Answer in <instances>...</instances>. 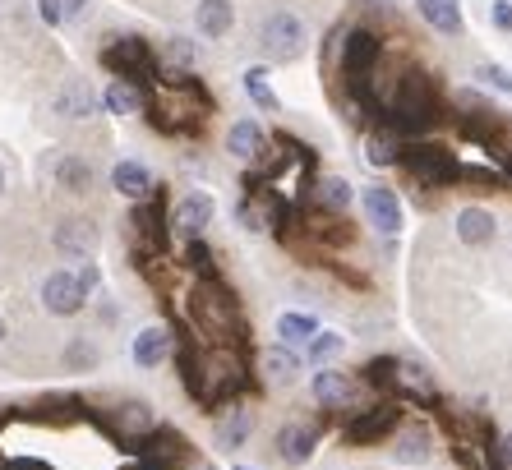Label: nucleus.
Segmentation results:
<instances>
[{"label": "nucleus", "instance_id": "f257e3e1", "mask_svg": "<svg viewBox=\"0 0 512 470\" xmlns=\"http://www.w3.org/2000/svg\"><path fill=\"white\" fill-rule=\"evenodd\" d=\"M102 65L111 74H120L125 83H153L157 79V60H153V47L143 37H116L107 51H102Z\"/></svg>", "mask_w": 512, "mask_h": 470}, {"label": "nucleus", "instance_id": "f03ea898", "mask_svg": "<svg viewBox=\"0 0 512 470\" xmlns=\"http://www.w3.org/2000/svg\"><path fill=\"white\" fill-rule=\"evenodd\" d=\"M434 111H439V97H434V83L425 79V74H406L402 79V93H397L393 102V120L402 125V130H425L429 120H434Z\"/></svg>", "mask_w": 512, "mask_h": 470}, {"label": "nucleus", "instance_id": "7ed1b4c3", "mask_svg": "<svg viewBox=\"0 0 512 470\" xmlns=\"http://www.w3.org/2000/svg\"><path fill=\"white\" fill-rule=\"evenodd\" d=\"M397 162L411 171V176L420 180V185H448V180L457 176V162L448 148H434V143H416V148H402V157Z\"/></svg>", "mask_w": 512, "mask_h": 470}, {"label": "nucleus", "instance_id": "20e7f679", "mask_svg": "<svg viewBox=\"0 0 512 470\" xmlns=\"http://www.w3.org/2000/svg\"><path fill=\"white\" fill-rule=\"evenodd\" d=\"M263 51L273 60H296L300 51H305V24L286 10L268 14V19H263Z\"/></svg>", "mask_w": 512, "mask_h": 470}, {"label": "nucleus", "instance_id": "39448f33", "mask_svg": "<svg viewBox=\"0 0 512 470\" xmlns=\"http://www.w3.org/2000/svg\"><path fill=\"white\" fill-rule=\"evenodd\" d=\"M42 305H47V314H56V318H74L88 305V291L79 286L74 272H51L47 282H42Z\"/></svg>", "mask_w": 512, "mask_h": 470}, {"label": "nucleus", "instance_id": "423d86ee", "mask_svg": "<svg viewBox=\"0 0 512 470\" xmlns=\"http://www.w3.org/2000/svg\"><path fill=\"white\" fill-rule=\"evenodd\" d=\"M379 60V37L365 33V28H356V33L342 42V70L346 79H351V88H365V79H370V65Z\"/></svg>", "mask_w": 512, "mask_h": 470}, {"label": "nucleus", "instance_id": "0eeeda50", "mask_svg": "<svg viewBox=\"0 0 512 470\" xmlns=\"http://www.w3.org/2000/svg\"><path fill=\"white\" fill-rule=\"evenodd\" d=\"M185 457H190V452H185V438L171 434V429H157V438L148 434V443L139 447V466L134 470H176Z\"/></svg>", "mask_w": 512, "mask_h": 470}, {"label": "nucleus", "instance_id": "6e6552de", "mask_svg": "<svg viewBox=\"0 0 512 470\" xmlns=\"http://www.w3.org/2000/svg\"><path fill=\"white\" fill-rule=\"evenodd\" d=\"M397 424H402V411H397L393 401H388V406H374V411L356 415V420L346 424L342 434H346V443H374V438L393 434Z\"/></svg>", "mask_w": 512, "mask_h": 470}, {"label": "nucleus", "instance_id": "1a4fd4ad", "mask_svg": "<svg viewBox=\"0 0 512 470\" xmlns=\"http://www.w3.org/2000/svg\"><path fill=\"white\" fill-rule=\"evenodd\" d=\"M51 245H56L65 259H93V249H97V226L84 222V217H70V222L56 226Z\"/></svg>", "mask_w": 512, "mask_h": 470}, {"label": "nucleus", "instance_id": "9d476101", "mask_svg": "<svg viewBox=\"0 0 512 470\" xmlns=\"http://www.w3.org/2000/svg\"><path fill=\"white\" fill-rule=\"evenodd\" d=\"M208 222H213V199L208 194H185L176 203V212H171V231L185 235V240H199Z\"/></svg>", "mask_w": 512, "mask_h": 470}, {"label": "nucleus", "instance_id": "9b49d317", "mask_svg": "<svg viewBox=\"0 0 512 470\" xmlns=\"http://www.w3.org/2000/svg\"><path fill=\"white\" fill-rule=\"evenodd\" d=\"M111 429H116L125 443H139V438L157 434V415L143 406V401H125V406H116L111 411Z\"/></svg>", "mask_w": 512, "mask_h": 470}, {"label": "nucleus", "instance_id": "f8f14e48", "mask_svg": "<svg viewBox=\"0 0 512 470\" xmlns=\"http://www.w3.org/2000/svg\"><path fill=\"white\" fill-rule=\"evenodd\" d=\"M365 217H370V222L379 226L383 235H397V231H402V203H397L393 189H383V185L365 189Z\"/></svg>", "mask_w": 512, "mask_h": 470}, {"label": "nucleus", "instance_id": "ddd939ff", "mask_svg": "<svg viewBox=\"0 0 512 470\" xmlns=\"http://www.w3.org/2000/svg\"><path fill=\"white\" fill-rule=\"evenodd\" d=\"M111 185H116V194H125V199L143 203V199H153V176H148V166L139 162H116V171H111Z\"/></svg>", "mask_w": 512, "mask_h": 470}, {"label": "nucleus", "instance_id": "4468645a", "mask_svg": "<svg viewBox=\"0 0 512 470\" xmlns=\"http://www.w3.org/2000/svg\"><path fill=\"white\" fill-rule=\"evenodd\" d=\"M97 111V97H93V88H88L84 79H70L65 88L56 93V116H65V120H88Z\"/></svg>", "mask_w": 512, "mask_h": 470}, {"label": "nucleus", "instance_id": "2eb2a0df", "mask_svg": "<svg viewBox=\"0 0 512 470\" xmlns=\"http://www.w3.org/2000/svg\"><path fill=\"white\" fill-rule=\"evenodd\" d=\"M171 355V332L167 328H143L134 337V365L139 369H157Z\"/></svg>", "mask_w": 512, "mask_h": 470}, {"label": "nucleus", "instance_id": "dca6fc26", "mask_svg": "<svg viewBox=\"0 0 512 470\" xmlns=\"http://www.w3.org/2000/svg\"><path fill=\"white\" fill-rule=\"evenodd\" d=\"M194 24H199L203 37H227L231 24H236V10H231V0H199Z\"/></svg>", "mask_w": 512, "mask_h": 470}, {"label": "nucleus", "instance_id": "f3484780", "mask_svg": "<svg viewBox=\"0 0 512 470\" xmlns=\"http://www.w3.org/2000/svg\"><path fill=\"white\" fill-rule=\"evenodd\" d=\"M263 130L254 125V120H236L231 125V134H227V153L231 157H240V162H254V157H263Z\"/></svg>", "mask_w": 512, "mask_h": 470}, {"label": "nucleus", "instance_id": "a211bd4d", "mask_svg": "<svg viewBox=\"0 0 512 470\" xmlns=\"http://www.w3.org/2000/svg\"><path fill=\"white\" fill-rule=\"evenodd\" d=\"M416 10L439 33H462V0H416Z\"/></svg>", "mask_w": 512, "mask_h": 470}, {"label": "nucleus", "instance_id": "6ab92c4d", "mask_svg": "<svg viewBox=\"0 0 512 470\" xmlns=\"http://www.w3.org/2000/svg\"><path fill=\"white\" fill-rule=\"evenodd\" d=\"M277 452H282V461H291V466L310 461L314 429H305V424H286V429H277Z\"/></svg>", "mask_w": 512, "mask_h": 470}, {"label": "nucleus", "instance_id": "aec40b11", "mask_svg": "<svg viewBox=\"0 0 512 470\" xmlns=\"http://www.w3.org/2000/svg\"><path fill=\"white\" fill-rule=\"evenodd\" d=\"M457 240L462 245H489L494 240V217L485 208H462L457 212Z\"/></svg>", "mask_w": 512, "mask_h": 470}, {"label": "nucleus", "instance_id": "412c9836", "mask_svg": "<svg viewBox=\"0 0 512 470\" xmlns=\"http://www.w3.org/2000/svg\"><path fill=\"white\" fill-rule=\"evenodd\" d=\"M310 392H314V401H319V406H342V401L351 397V378H346L342 369H319Z\"/></svg>", "mask_w": 512, "mask_h": 470}, {"label": "nucleus", "instance_id": "4be33fe9", "mask_svg": "<svg viewBox=\"0 0 512 470\" xmlns=\"http://www.w3.org/2000/svg\"><path fill=\"white\" fill-rule=\"evenodd\" d=\"M259 365H263V374H268V383H277V388L296 383V374H300V360L286 351V346H268Z\"/></svg>", "mask_w": 512, "mask_h": 470}, {"label": "nucleus", "instance_id": "5701e85b", "mask_svg": "<svg viewBox=\"0 0 512 470\" xmlns=\"http://www.w3.org/2000/svg\"><path fill=\"white\" fill-rule=\"evenodd\" d=\"M102 106H107L111 116H139L143 111V93H139V83H125V79H116L102 93Z\"/></svg>", "mask_w": 512, "mask_h": 470}, {"label": "nucleus", "instance_id": "b1692460", "mask_svg": "<svg viewBox=\"0 0 512 470\" xmlns=\"http://www.w3.org/2000/svg\"><path fill=\"white\" fill-rule=\"evenodd\" d=\"M56 185L70 189V194H88L93 189V166L84 157H60L56 162Z\"/></svg>", "mask_w": 512, "mask_h": 470}, {"label": "nucleus", "instance_id": "393cba45", "mask_svg": "<svg viewBox=\"0 0 512 470\" xmlns=\"http://www.w3.org/2000/svg\"><path fill=\"white\" fill-rule=\"evenodd\" d=\"M130 226H134V231H139L153 249H162V208H157V199H143L139 208H134Z\"/></svg>", "mask_w": 512, "mask_h": 470}, {"label": "nucleus", "instance_id": "a878e982", "mask_svg": "<svg viewBox=\"0 0 512 470\" xmlns=\"http://www.w3.org/2000/svg\"><path fill=\"white\" fill-rule=\"evenodd\" d=\"M314 332H319V318L314 314H282L277 318V337H282L286 346H300V341H310Z\"/></svg>", "mask_w": 512, "mask_h": 470}, {"label": "nucleus", "instance_id": "bb28decb", "mask_svg": "<svg viewBox=\"0 0 512 470\" xmlns=\"http://www.w3.org/2000/svg\"><path fill=\"white\" fill-rule=\"evenodd\" d=\"M397 157H402V143H397V134H370L365 139V162L370 166H397Z\"/></svg>", "mask_w": 512, "mask_h": 470}, {"label": "nucleus", "instance_id": "cd10ccee", "mask_svg": "<svg viewBox=\"0 0 512 470\" xmlns=\"http://www.w3.org/2000/svg\"><path fill=\"white\" fill-rule=\"evenodd\" d=\"M245 438H250V411L231 406V415H222V420H217V443H222V447H240Z\"/></svg>", "mask_w": 512, "mask_h": 470}, {"label": "nucleus", "instance_id": "c85d7f7f", "mask_svg": "<svg viewBox=\"0 0 512 470\" xmlns=\"http://www.w3.org/2000/svg\"><path fill=\"white\" fill-rule=\"evenodd\" d=\"M245 93H250V102L259 106V111H277V93H273V83H268V70H263V65L245 70Z\"/></svg>", "mask_w": 512, "mask_h": 470}, {"label": "nucleus", "instance_id": "c756f323", "mask_svg": "<svg viewBox=\"0 0 512 470\" xmlns=\"http://www.w3.org/2000/svg\"><path fill=\"white\" fill-rule=\"evenodd\" d=\"M429 447H434V434H429L425 424H411V429L402 434V443H397V457L402 461H425Z\"/></svg>", "mask_w": 512, "mask_h": 470}, {"label": "nucleus", "instance_id": "7c9ffc66", "mask_svg": "<svg viewBox=\"0 0 512 470\" xmlns=\"http://www.w3.org/2000/svg\"><path fill=\"white\" fill-rule=\"evenodd\" d=\"M305 346H310V351H305V355H310L314 365H328L333 355H342V346H346V341L337 337V332H323V328H319L310 341H305Z\"/></svg>", "mask_w": 512, "mask_h": 470}, {"label": "nucleus", "instance_id": "2f4dec72", "mask_svg": "<svg viewBox=\"0 0 512 470\" xmlns=\"http://www.w3.org/2000/svg\"><path fill=\"white\" fill-rule=\"evenodd\" d=\"M397 360L393 355H383V360H370V369H365V378H370V388H393L397 383Z\"/></svg>", "mask_w": 512, "mask_h": 470}, {"label": "nucleus", "instance_id": "473e14b6", "mask_svg": "<svg viewBox=\"0 0 512 470\" xmlns=\"http://www.w3.org/2000/svg\"><path fill=\"white\" fill-rule=\"evenodd\" d=\"M190 263L199 272L203 282H217V268H213V249L203 245V240H190Z\"/></svg>", "mask_w": 512, "mask_h": 470}, {"label": "nucleus", "instance_id": "72a5a7b5", "mask_svg": "<svg viewBox=\"0 0 512 470\" xmlns=\"http://www.w3.org/2000/svg\"><path fill=\"white\" fill-rule=\"evenodd\" d=\"M476 79H485L489 88H499V93H508V97H512V74L503 70V65H480Z\"/></svg>", "mask_w": 512, "mask_h": 470}, {"label": "nucleus", "instance_id": "f704fd0d", "mask_svg": "<svg viewBox=\"0 0 512 470\" xmlns=\"http://www.w3.org/2000/svg\"><path fill=\"white\" fill-rule=\"evenodd\" d=\"M323 203L328 208H346L351 203V185L346 180H323Z\"/></svg>", "mask_w": 512, "mask_h": 470}, {"label": "nucleus", "instance_id": "c9c22d12", "mask_svg": "<svg viewBox=\"0 0 512 470\" xmlns=\"http://www.w3.org/2000/svg\"><path fill=\"white\" fill-rule=\"evenodd\" d=\"M167 56L176 60V65H194L199 60V47H194L190 37H171V47H167Z\"/></svg>", "mask_w": 512, "mask_h": 470}, {"label": "nucleus", "instance_id": "e433bc0d", "mask_svg": "<svg viewBox=\"0 0 512 470\" xmlns=\"http://www.w3.org/2000/svg\"><path fill=\"white\" fill-rule=\"evenodd\" d=\"M65 360H70V365H97V351H93V346H88V341H74V346H70V351H65Z\"/></svg>", "mask_w": 512, "mask_h": 470}, {"label": "nucleus", "instance_id": "4c0bfd02", "mask_svg": "<svg viewBox=\"0 0 512 470\" xmlns=\"http://www.w3.org/2000/svg\"><path fill=\"white\" fill-rule=\"evenodd\" d=\"M37 14H42V24H47V28H60V24H65V14H60V0H37Z\"/></svg>", "mask_w": 512, "mask_h": 470}, {"label": "nucleus", "instance_id": "58836bf2", "mask_svg": "<svg viewBox=\"0 0 512 470\" xmlns=\"http://www.w3.org/2000/svg\"><path fill=\"white\" fill-rule=\"evenodd\" d=\"M74 277H79V286H84L88 295L97 291V282H102V272H97V263H84V272H74Z\"/></svg>", "mask_w": 512, "mask_h": 470}, {"label": "nucleus", "instance_id": "ea45409f", "mask_svg": "<svg viewBox=\"0 0 512 470\" xmlns=\"http://www.w3.org/2000/svg\"><path fill=\"white\" fill-rule=\"evenodd\" d=\"M494 24H499L503 33H512V0H494Z\"/></svg>", "mask_w": 512, "mask_h": 470}, {"label": "nucleus", "instance_id": "a19ab883", "mask_svg": "<svg viewBox=\"0 0 512 470\" xmlns=\"http://www.w3.org/2000/svg\"><path fill=\"white\" fill-rule=\"evenodd\" d=\"M84 10H88V0H60V14H65V19H79Z\"/></svg>", "mask_w": 512, "mask_h": 470}, {"label": "nucleus", "instance_id": "79ce46f5", "mask_svg": "<svg viewBox=\"0 0 512 470\" xmlns=\"http://www.w3.org/2000/svg\"><path fill=\"white\" fill-rule=\"evenodd\" d=\"M5 470H51V466H47V461H28V457H19V461H10Z\"/></svg>", "mask_w": 512, "mask_h": 470}, {"label": "nucleus", "instance_id": "37998d69", "mask_svg": "<svg viewBox=\"0 0 512 470\" xmlns=\"http://www.w3.org/2000/svg\"><path fill=\"white\" fill-rule=\"evenodd\" d=\"M499 461H503V466L512 470V434H508V438H503V443H499Z\"/></svg>", "mask_w": 512, "mask_h": 470}, {"label": "nucleus", "instance_id": "c03bdc74", "mask_svg": "<svg viewBox=\"0 0 512 470\" xmlns=\"http://www.w3.org/2000/svg\"><path fill=\"white\" fill-rule=\"evenodd\" d=\"M194 470H213V466H208V461H199V466H194Z\"/></svg>", "mask_w": 512, "mask_h": 470}, {"label": "nucleus", "instance_id": "a18cd8bd", "mask_svg": "<svg viewBox=\"0 0 512 470\" xmlns=\"http://www.w3.org/2000/svg\"><path fill=\"white\" fill-rule=\"evenodd\" d=\"M0 341H5V318H0Z\"/></svg>", "mask_w": 512, "mask_h": 470}, {"label": "nucleus", "instance_id": "49530a36", "mask_svg": "<svg viewBox=\"0 0 512 470\" xmlns=\"http://www.w3.org/2000/svg\"><path fill=\"white\" fill-rule=\"evenodd\" d=\"M0 189H5V171H0Z\"/></svg>", "mask_w": 512, "mask_h": 470}, {"label": "nucleus", "instance_id": "de8ad7c7", "mask_svg": "<svg viewBox=\"0 0 512 470\" xmlns=\"http://www.w3.org/2000/svg\"><path fill=\"white\" fill-rule=\"evenodd\" d=\"M236 470H250V466H236Z\"/></svg>", "mask_w": 512, "mask_h": 470}, {"label": "nucleus", "instance_id": "09e8293b", "mask_svg": "<svg viewBox=\"0 0 512 470\" xmlns=\"http://www.w3.org/2000/svg\"><path fill=\"white\" fill-rule=\"evenodd\" d=\"M508 171H512V162H508Z\"/></svg>", "mask_w": 512, "mask_h": 470}]
</instances>
